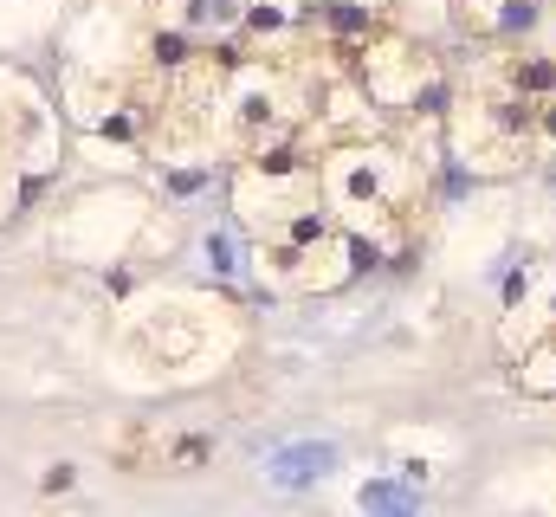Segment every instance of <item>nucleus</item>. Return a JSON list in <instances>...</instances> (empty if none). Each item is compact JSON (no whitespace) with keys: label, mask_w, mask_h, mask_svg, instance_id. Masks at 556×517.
Instances as JSON below:
<instances>
[{"label":"nucleus","mask_w":556,"mask_h":517,"mask_svg":"<svg viewBox=\"0 0 556 517\" xmlns=\"http://www.w3.org/2000/svg\"><path fill=\"white\" fill-rule=\"evenodd\" d=\"M363 511L369 517H421V504H414V491H401V485H363Z\"/></svg>","instance_id":"obj_2"},{"label":"nucleus","mask_w":556,"mask_h":517,"mask_svg":"<svg viewBox=\"0 0 556 517\" xmlns=\"http://www.w3.org/2000/svg\"><path fill=\"white\" fill-rule=\"evenodd\" d=\"M330 466H336V447H330V439H298V447H285V453L265 460V479L285 485V491H298V485H317Z\"/></svg>","instance_id":"obj_1"},{"label":"nucleus","mask_w":556,"mask_h":517,"mask_svg":"<svg viewBox=\"0 0 556 517\" xmlns=\"http://www.w3.org/2000/svg\"><path fill=\"white\" fill-rule=\"evenodd\" d=\"M207 259H214L221 272H233V240H227V233H214V240H207Z\"/></svg>","instance_id":"obj_3"}]
</instances>
